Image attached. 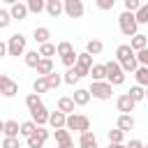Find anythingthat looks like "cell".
Masks as SVG:
<instances>
[{"label":"cell","instance_id":"cell-14","mask_svg":"<svg viewBox=\"0 0 148 148\" xmlns=\"http://www.w3.org/2000/svg\"><path fill=\"white\" fill-rule=\"evenodd\" d=\"M9 14H12V18H16V21H23V18L30 14V9H28V5H25V2H12V7H9Z\"/></svg>","mask_w":148,"mask_h":148},{"label":"cell","instance_id":"cell-20","mask_svg":"<svg viewBox=\"0 0 148 148\" xmlns=\"http://www.w3.org/2000/svg\"><path fill=\"white\" fill-rule=\"evenodd\" d=\"M90 97H92V95H90V90H88V88H76V90H74V95H72V99L76 102V106H86V104L90 102Z\"/></svg>","mask_w":148,"mask_h":148},{"label":"cell","instance_id":"cell-19","mask_svg":"<svg viewBox=\"0 0 148 148\" xmlns=\"http://www.w3.org/2000/svg\"><path fill=\"white\" fill-rule=\"evenodd\" d=\"M49 37H51V30L46 28V25H39V28H35L32 30V39L42 46V44H49Z\"/></svg>","mask_w":148,"mask_h":148},{"label":"cell","instance_id":"cell-10","mask_svg":"<svg viewBox=\"0 0 148 148\" xmlns=\"http://www.w3.org/2000/svg\"><path fill=\"white\" fill-rule=\"evenodd\" d=\"M83 12H86V7L81 0H65V14L69 18H81Z\"/></svg>","mask_w":148,"mask_h":148},{"label":"cell","instance_id":"cell-26","mask_svg":"<svg viewBox=\"0 0 148 148\" xmlns=\"http://www.w3.org/2000/svg\"><path fill=\"white\" fill-rule=\"evenodd\" d=\"M51 88H49V81H46V76H37L35 79V83H32V92H37V95H44V92H49Z\"/></svg>","mask_w":148,"mask_h":148},{"label":"cell","instance_id":"cell-41","mask_svg":"<svg viewBox=\"0 0 148 148\" xmlns=\"http://www.w3.org/2000/svg\"><path fill=\"white\" fill-rule=\"evenodd\" d=\"M95 5H97V9H102V12H111L113 5H116V0H97Z\"/></svg>","mask_w":148,"mask_h":148},{"label":"cell","instance_id":"cell-37","mask_svg":"<svg viewBox=\"0 0 148 148\" xmlns=\"http://www.w3.org/2000/svg\"><path fill=\"white\" fill-rule=\"evenodd\" d=\"M46 81H49V88H51V90H56V88H58L60 83H65V79H62V76H60L58 72L49 74V76H46Z\"/></svg>","mask_w":148,"mask_h":148},{"label":"cell","instance_id":"cell-16","mask_svg":"<svg viewBox=\"0 0 148 148\" xmlns=\"http://www.w3.org/2000/svg\"><path fill=\"white\" fill-rule=\"evenodd\" d=\"M49 125H51L53 130H65V127H67V116H65L62 111H51Z\"/></svg>","mask_w":148,"mask_h":148},{"label":"cell","instance_id":"cell-23","mask_svg":"<svg viewBox=\"0 0 148 148\" xmlns=\"http://www.w3.org/2000/svg\"><path fill=\"white\" fill-rule=\"evenodd\" d=\"M23 62H25L28 67H32V69H37V65L42 62V56H39V51H28V53L23 56Z\"/></svg>","mask_w":148,"mask_h":148},{"label":"cell","instance_id":"cell-46","mask_svg":"<svg viewBox=\"0 0 148 148\" xmlns=\"http://www.w3.org/2000/svg\"><path fill=\"white\" fill-rule=\"evenodd\" d=\"M109 148H127V143H109Z\"/></svg>","mask_w":148,"mask_h":148},{"label":"cell","instance_id":"cell-15","mask_svg":"<svg viewBox=\"0 0 148 148\" xmlns=\"http://www.w3.org/2000/svg\"><path fill=\"white\" fill-rule=\"evenodd\" d=\"M134 125H136V123H134V116H132V113H120L118 120H116V127L123 130L125 134H127L130 130H134Z\"/></svg>","mask_w":148,"mask_h":148},{"label":"cell","instance_id":"cell-11","mask_svg":"<svg viewBox=\"0 0 148 148\" xmlns=\"http://www.w3.org/2000/svg\"><path fill=\"white\" fill-rule=\"evenodd\" d=\"M134 99L130 97V92H123V95H118V99H116V109L120 111V113H130V111H134Z\"/></svg>","mask_w":148,"mask_h":148},{"label":"cell","instance_id":"cell-8","mask_svg":"<svg viewBox=\"0 0 148 148\" xmlns=\"http://www.w3.org/2000/svg\"><path fill=\"white\" fill-rule=\"evenodd\" d=\"M49 136H51V132H49L46 127H39L30 139H25V146H28V148H44V143L49 141Z\"/></svg>","mask_w":148,"mask_h":148},{"label":"cell","instance_id":"cell-40","mask_svg":"<svg viewBox=\"0 0 148 148\" xmlns=\"http://www.w3.org/2000/svg\"><path fill=\"white\" fill-rule=\"evenodd\" d=\"M136 16V21H139V25H143V23H148V2H143L141 5V9L134 14Z\"/></svg>","mask_w":148,"mask_h":148},{"label":"cell","instance_id":"cell-7","mask_svg":"<svg viewBox=\"0 0 148 148\" xmlns=\"http://www.w3.org/2000/svg\"><path fill=\"white\" fill-rule=\"evenodd\" d=\"M95 67V62H92V56L88 53V51H83V53H79V60H76V65H74V72L83 79V76H90V69Z\"/></svg>","mask_w":148,"mask_h":148},{"label":"cell","instance_id":"cell-36","mask_svg":"<svg viewBox=\"0 0 148 148\" xmlns=\"http://www.w3.org/2000/svg\"><path fill=\"white\" fill-rule=\"evenodd\" d=\"M106 136H109V143H123V139H125V132L116 127V130H109V134H106Z\"/></svg>","mask_w":148,"mask_h":148},{"label":"cell","instance_id":"cell-25","mask_svg":"<svg viewBox=\"0 0 148 148\" xmlns=\"http://www.w3.org/2000/svg\"><path fill=\"white\" fill-rule=\"evenodd\" d=\"M90 76H92V81H106V62H104V65L97 62V65L90 69Z\"/></svg>","mask_w":148,"mask_h":148},{"label":"cell","instance_id":"cell-45","mask_svg":"<svg viewBox=\"0 0 148 148\" xmlns=\"http://www.w3.org/2000/svg\"><path fill=\"white\" fill-rule=\"evenodd\" d=\"M127 148H146V143H143V141H139V139H132V141L127 143Z\"/></svg>","mask_w":148,"mask_h":148},{"label":"cell","instance_id":"cell-35","mask_svg":"<svg viewBox=\"0 0 148 148\" xmlns=\"http://www.w3.org/2000/svg\"><path fill=\"white\" fill-rule=\"evenodd\" d=\"M72 53H76V51H74V46H72L69 42H58V56H60V58L72 56Z\"/></svg>","mask_w":148,"mask_h":148},{"label":"cell","instance_id":"cell-39","mask_svg":"<svg viewBox=\"0 0 148 148\" xmlns=\"http://www.w3.org/2000/svg\"><path fill=\"white\" fill-rule=\"evenodd\" d=\"M62 79H65V83H67V86H74V83H79V79H81V76H79V74L74 72V67H72V69H67V72L62 74Z\"/></svg>","mask_w":148,"mask_h":148},{"label":"cell","instance_id":"cell-47","mask_svg":"<svg viewBox=\"0 0 148 148\" xmlns=\"http://www.w3.org/2000/svg\"><path fill=\"white\" fill-rule=\"evenodd\" d=\"M58 148H74V141H69V143H60Z\"/></svg>","mask_w":148,"mask_h":148},{"label":"cell","instance_id":"cell-27","mask_svg":"<svg viewBox=\"0 0 148 148\" xmlns=\"http://www.w3.org/2000/svg\"><path fill=\"white\" fill-rule=\"evenodd\" d=\"M37 130H39V125H37L35 120H25V123H21V136H25V139H30Z\"/></svg>","mask_w":148,"mask_h":148},{"label":"cell","instance_id":"cell-32","mask_svg":"<svg viewBox=\"0 0 148 148\" xmlns=\"http://www.w3.org/2000/svg\"><path fill=\"white\" fill-rule=\"evenodd\" d=\"M25 5H28V9H30L32 14H39V12H46V2H44V0H28Z\"/></svg>","mask_w":148,"mask_h":148},{"label":"cell","instance_id":"cell-29","mask_svg":"<svg viewBox=\"0 0 148 148\" xmlns=\"http://www.w3.org/2000/svg\"><path fill=\"white\" fill-rule=\"evenodd\" d=\"M134 79H136V86L148 88V67H139V69L134 72Z\"/></svg>","mask_w":148,"mask_h":148},{"label":"cell","instance_id":"cell-13","mask_svg":"<svg viewBox=\"0 0 148 148\" xmlns=\"http://www.w3.org/2000/svg\"><path fill=\"white\" fill-rule=\"evenodd\" d=\"M65 12V0H46V14L51 18H58Z\"/></svg>","mask_w":148,"mask_h":148},{"label":"cell","instance_id":"cell-18","mask_svg":"<svg viewBox=\"0 0 148 148\" xmlns=\"http://www.w3.org/2000/svg\"><path fill=\"white\" fill-rule=\"evenodd\" d=\"M79 148H99L97 136H95L92 132H83V134H79Z\"/></svg>","mask_w":148,"mask_h":148},{"label":"cell","instance_id":"cell-3","mask_svg":"<svg viewBox=\"0 0 148 148\" xmlns=\"http://www.w3.org/2000/svg\"><path fill=\"white\" fill-rule=\"evenodd\" d=\"M106 81L111 86H123L125 83V72H123L118 60H109L106 62Z\"/></svg>","mask_w":148,"mask_h":148},{"label":"cell","instance_id":"cell-28","mask_svg":"<svg viewBox=\"0 0 148 148\" xmlns=\"http://www.w3.org/2000/svg\"><path fill=\"white\" fill-rule=\"evenodd\" d=\"M37 51H39V56H42V58H49V60H51V56H56V53H58V44H51V42H49V44H42Z\"/></svg>","mask_w":148,"mask_h":148},{"label":"cell","instance_id":"cell-38","mask_svg":"<svg viewBox=\"0 0 148 148\" xmlns=\"http://www.w3.org/2000/svg\"><path fill=\"white\" fill-rule=\"evenodd\" d=\"M141 5H143V2H139V0H125V2H123L125 12H130V14H136V12L141 9Z\"/></svg>","mask_w":148,"mask_h":148},{"label":"cell","instance_id":"cell-49","mask_svg":"<svg viewBox=\"0 0 148 148\" xmlns=\"http://www.w3.org/2000/svg\"><path fill=\"white\" fill-rule=\"evenodd\" d=\"M146 148H148V146H146Z\"/></svg>","mask_w":148,"mask_h":148},{"label":"cell","instance_id":"cell-34","mask_svg":"<svg viewBox=\"0 0 148 148\" xmlns=\"http://www.w3.org/2000/svg\"><path fill=\"white\" fill-rule=\"evenodd\" d=\"M53 136H56L58 146H60V143H69V141H72V134H69V130H67V127H65V130H56V132H53Z\"/></svg>","mask_w":148,"mask_h":148},{"label":"cell","instance_id":"cell-4","mask_svg":"<svg viewBox=\"0 0 148 148\" xmlns=\"http://www.w3.org/2000/svg\"><path fill=\"white\" fill-rule=\"evenodd\" d=\"M67 130H69V132H79V134L90 132V118H88V116L72 113V116H67Z\"/></svg>","mask_w":148,"mask_h":148},{"label":"cell","instance_id":"cell-12","mask_svg":"<svg viewBox=\"0 0 148 148\" xmlns=\"http://www.w3.org/2000/svg\"><path fill=\"white\" fill-rule=\"evenodd\" d=\"M49 118H51V111H49L44 104H42V106H37L35 111H30V120H35L39 127H44V125L49 123Z\"/></svg>","mask_w":148,"mask_h":148},{"label":"cell","instance_id":"cell-9","mask_svg":"<svg viewBox=\"0 0 148 148\" xmlns=\"http://www.w3.org/2000/svg\"><path fill=\"white\" fill-rule=\"evenodd\" d=\"M0 92H2V97H14L18 92V83L14 79H9L7 74H0Z\"/></svg>","mask_w":148,"mask_h":148},{"label":"cell","instance_id":"cell-24","mask_svg":"<svg viewBox=\"0 0 148 148\" xmlns=\"http://www.w3.org/2000/svg\"><path fill=\"white\" fill-rule=\"evenodd\" d=\"M56 69H53V60H49V58H42V62L37 65V74L39 76H49V74H53Z\"/></svg>","mask_w":148,"mask_h":148},{"label":"cell","instance_id":"cell-43","mask_svg":"<svg viewBox=\"0 0 148 148\" xmlns=\"http://www.w3.org/2000/svg\"><path fill=\"white\" fill-rule=\"evenodd\" d=\"M2 148H21V143H18V139L5 136V139H2Z\"/></svg>","mask_w":148,"mask_h":148},{"label":"cell","instance_id":"cell-44","mask_svg":"<svg viewBox=\"0 0 148 148\" xmlns=\"http://www.w3.org/2000/svg\"><path fill=\"white\" fill-rule=\"evenodd\" d=\"M136 60H139V65H141V67H148V49L139 51V53H136Z\"/></svg>","mask_w":148,"mask_h":148},{"label":"cell","instance_id":"cell-1","mask_svg":"<svg viewBox=\"0 0 148 148\" xmlns=\"http://www.w3.org/2000/svg\"><path fill=\"white\" fill-rule=\"evenodd\" d=\"M116 60L120 62V67H123L125 74H134V72L141 67L139 60H136V53H134V49H132L130 44H120V46L116 49Z\"/></svg>","mask_w":148,"mask_h":148},{"label":"cell","instance_id":"cell-21","mask_svg":"<svg viewBox=\"0 0 148 148\" xmlns=\"http://www.w3.org/2000/svg\"><path fill=\"white\" fill-rule=\"evenodd\" d=\"M130 46L134 49V53H139V51H143V49H148V35H134L132 39H130Z\"/></svg>","mask_w":148,"mask_h":148},{"label":"cell","instance_id":"cell-22","mask_svg":"<svg viewBox=\"0 0 148 148\" xmlns=\"http://www.w3.org/2000/svg\"><path fill=\"white\" fill-rule=\"evenodd\" d=\"M74 106H76V102L72 97H60L58 99V111H62L65 116H72L74 113Z\"/></svg>","mask_w":148,"mask_h":148},{"label":"cell","instance_id":"cell-2","mask_svg":"<svg viewBox=\"0 0 148 148\" xmlns=\"http://www.w3.org/2000/svg\"><path fill=\"white\" fill-rule=\"evenodd\" d=\"M118 25H120V32L125 35V37H134V35H139V21H136V16L134 14H130V12H123L120 16H118Z\"/></svg>","mask_w":148,"mask_h":148},{"label":"cell","instance_id":"cell-6","mask_svg":"<svg viewBox=\"0 0 148 148\" xmlns=\"http://www.w3.org/2000/svg\"><path fill=\"white\" fill-rule=\"evenodd\" d=\"M7 49H9V56H25L28 51H25V37L21 35V32H14L9 39H7Z\"/></svg>","mask_w":148,"mask_h":148},{"label":"cell","instance_id":"cell-31","mask_svg":"<svg viewBox=\"0 0 148 148\" xmlns=\"http://www.w3.org/2000/svg\"><path fill=\"white\" fill-rule=\"evenodd\" d=\"M25 106H28V111H35L37 106H42V95H37V92H30V95L25 97Z\"/></svg>","mask_w":148,"mask_h":148},{"label":"cell","instance_id":"cell-48","mask_svg":"<svg viewBox=\"0 0 148 148\" xmlns=\"http://www.w3.org/2000/svg\"><path fill=\"white\" fill-rule=\"evenodd\" d=\"M146 99H148V88H146Z\"/></svg>","mask_w":148,"mask_h":148},{"label":"cell","instance_id":"cell-5","mask_svg":"<svg viewBox=\"0 0 148 148\" xmlns=\"http://www.w3.org/2000/svg\"><path fill=\"white\" fill-rule=\"evenodd\" d=\"M88 90L95 99H111V95H113V86L109 81H92V86Z\"/></svg>","mask_w":148,"mask_h":148},{"label":"cell","instance_id":"cell-33","mask_svg":"<svg viewBox=\"0 0 148 148\" xmlns=\"http://www.w3.org/2000/svg\"><path fill=\"white\" fill-rule=\"evenodd\" d=\"M130 97H132L134 102H143V99H146V88H141V86H132V88H130Z\"/></svg>","mask_w":148,"mask_h":148},{"label":"cell","instance_id":"cell-30","mask_svg":"<svg viewBox=\"0 0 148 148\" xmlns=\"http://www.w3.org/2000/svg\"><path fill=\"white\" fill-rule=\"evenodd\" d=\"M86 51H88L90 56H99V53L104 51V44H102L99 39H90V42L86 44Z\"/></svg>","mask_w":148,"mask_h":148},{"label":"cell","instance_id":"cell-17","mask_svg":"<svg viewBox=\"0 0 148 148\" xmlns=\"http://www.w3.org/2000/svg\"><path fill=\"white\" fill-rule=\"evenodd\" d=\"M2 134H5V136H12V139H18L21 125H18L16 120H5V123H2Z\"/></svg>","mask_w":148,"mask_h":148},{"label":"cell","instance_id":"cell-42","mask_svg":"<svg viewBox=\"0 0 148 148\" xmlns=\"http://www.w3.org/2000/svg\"><path fill=\"white\" fill-rule=\"evenodd\" d=\"M9 21H12V14H9L7 9H0V28H7Z\"/></svg>","mask_w":148,"mask_h":148}]
</instances>
